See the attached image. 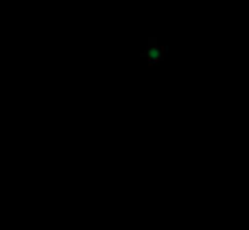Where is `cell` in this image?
Returning a JSON list of instances; mask_svg holds the SVG:
<instances>
[{
    "instance_id": "1",
    "label": "cell",
    "mask_w": 249,
    "mask_h": 230,
    "mask_svg": "<svg viewBox=\"0 0 249 230\" xmlns=\"http://www.w3.org/2000/svg\"><path fill=\"white\" fill-rule=\"evenodd\" d=\"M142 57L146 59V64H149V66H155L158 61L164 59V46L155 38H151L149 42H146L144 51H142Z\"/></svg>"
}]
</instances>
